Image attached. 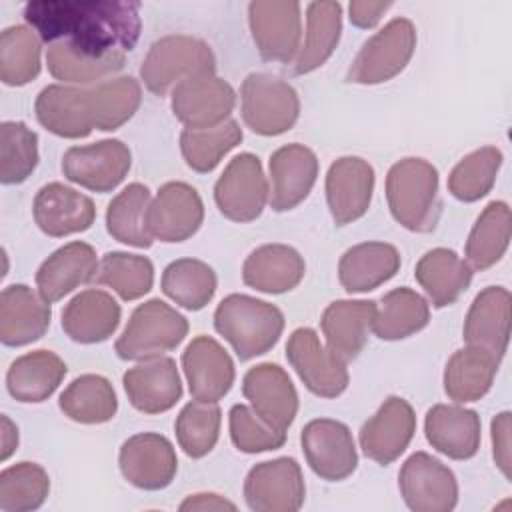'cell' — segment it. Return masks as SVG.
<instances>
[{
  "mask_svg": "<svg viewBox=\"0 0 512 512\" xmlns=\"http://www.w3.org/2000/svg\"><path fill=\"white\" fill-rule=\"evenodd\" d=\"M386 200L394 220L410 232H432L440 218L438 170L424 158H404L386 176Z\"/></svg>",
  "mask_w": 512,
  "mask_h": 512,
  "instance_id": "obj_2",
  "label": "cell"
},
{
  "mask_svg": "<svg viewBox=\"0 0 512 512\" xmlns=\"http://www.w3.org/2000/svg\"><path fill=\"white\" fill-rule=\"evenodd\" d=\"M98 272L96 250L86 242H70L52 252L36 272L38 294L58 302L82 284L94 282Z\"/></svg>",
  "mask_w": 512,
  "mask_h": 512,
  "instance_id": "obj_26",
  "label": "cell"
},
{
  "mask_svg": "<svg viewBox=\"0 0 512 512\" xmlns=\"http://www.w3.org/2000/svg\"><path fill=\"white\" fill-rule=\"evenodd\" d=\"M214 70L216 60L204 40L174 34L150 46L140 66V78L152 94L164 96L172 86L176 88L180 82L200 74H214Z\"/></svg>",
  "mask_w": 512,
  "mask_h": 512,
  "instance_id": "obj_4",
  "label": "cell"
},
{
  "mask_svg": "<svg viewBox=\"0 0 512 512\" xmlns=\"http://www.w3.org/2000/svg\"><path fill=\"white\" fill-rule=\"evenodd\" d=\"M204 204L198 190L186 182H166L148 208V230L160 242H184L198 232Z\"/></svg>",
  "mask_w": 512,
  "mask_h": 512,
  "instance_id": "obj_17",
  "label": "cell"
},
{
  "mask_svg": "<svg viewBox=\"0 0 512 512\" xmlns=\"http://www.w3.org/2000/svg\"><path fill=\"white\" fill-rule=\"evenodd\" d=\"M414 276L432 300V306L444 308L466 292L472 282V268L454 250L434 248L418 260Z\"/></svg>",
  "mask_w": 512,
  "mask_h": 512,
  "instance_id": "obj_34",
  "label": "cell"
},
{
  "mask_svg": "<svg viewBox=\"0 0 512 512\" xmlns=\"http://www.w3.org/2000/svg\"><path fill=\"white\" fill-rule=\"evenodd\" d=\"M492 452L496 466L510 478V412H500L492 420Z\"/></svg>",
  "mask_w": 512,
  "mask_h": 512,
  "instance_id": "obj_53",
  "label": "cell"
},
{
  "mask_svg": "<svg viewBox=\"0 0 512 512\" xmlns=\"http://www.w3.org/2000/svg\"><path fill=\"white\" fill-rule=\"evenodd\" d=\"M64 360L50 350H34L16 358L6 374V388L18 402L48 400L66 376Z\"/></svg>",
  "mask_w": 512,
  "mask_h": 512,
  "instance_id": "obj_35",
  "label": "cell"
},
{
  "mask_svg": "<svg viewBox=\"0 0 512 512\" xmlns=\"http://www.w3.org/2000/svg\"><path fill=\"white\" fill-rule=\"evenodd\" d=\"M214 328L240 360L266 354L282 336L284 314L270 302L246 294L226 296L214 312Z\"/></svg>",
  "mask_w": 512,
  "mask_h": 512,
  "instance_id": "obj_3",
  "label": "cell"
},
{
  "mask_svg": "<svg viewBox=\"0 0 512 512\" xmlns=\"http://www.w3.org/2000/svg\"><path fill=\"white\" fill-rule=\"evenodd\" d=\"M230 438L232 444L246 454L276 450L286 442V432L264 422L250 406L234 404L230 408Z\"/></svg>",
  "mask_w": 512,
  "mask_h": 512,
  "instance_id": "obj_52",
  "label": "cell"
},
{
  "mask_svg": "<svg viewBox=\"0 0 512 512\" xmlns=\"http://www.w3.org/2000/svg\"><path fill=\"white\" fill-rule=\"evenodd\" d=\"M342 32V6L338 2H310L306 8V38L292 64L294 74L320 68L336 50Z\"/></svg>",
  "mask_w": 512,
  "mask_h": 512,
  "instance_id": "obj_37",
  "label": "cell"
},
{
  "mask_svg": "<svg viewBox=\"0 0 512 512\" xmlns=\"http://www.w3.org/2000/svg\"><path fill=\"white\" fill-rule=\"evenodd\" d=\"M374 192V168L358 158L344 156L332 162L326 174V200L336 226L362 218Z\"/></svg>",
  "mask_w": 512,
  "mask_h": 512,
  "instance_id": "obj_21",
  "label": "cell"
},
{
  "mask_svg": "<svg viewBox=\"0 0 512 512\" xmlns=\"http://www.w3.org/2000/svg\"><path fill=\"white\" fill-rule=\"evenodd\" d=\"M94 282L112 288L122 300H138L154 284V266L146 256L108 252L98 264Z\"/></svg>",
  "mask_w": 512,
  "mask_h": 512,
  "instance_id": "obj_45",
  "label": "cell"
},
{
  "mask_svg": "<svg viewBox=\"0 0 512 512\" xmlns=\"http://www.w3.org/2000/svg\"><path fill=\"white\" fill-rule=\"evenodd\" d=\"M270 176V206L276 212L292 210L310 194L318 176V158L304 144L282 146L270 156Z\"/></svg>",
  "mask_w": 512,
  "mask_h": 512,
  "instance_id": "obj_28",
  "label": "cell"
},
{
  "mask_svg": "<svg viewBox=\"0 0 512 512\" xmlns=\"http://www.w3.org/2000/svg\"><path fill=\"white\" fill-rule=\"evenodd\" d=\"M214 200L228 220H256L268 200V182L260 158L250 152L234 156L214 186Z\"/></svg>",
  "mask_w": 512,
  "mask_h": 512,
  "instance_id": "obj_9",
  "label": "cell"
},
{
  "mask_svg": "<svg viewBox=\"0 0 512 512\" xmlns=\"http://www.w3.org/2000/svg\"><path fill=\"white\" fill-rule=\"evenodd\" d=\"M188 388L198 402H218L234 384L230 354L210 336H196L182 354Z\"/></svg>",
  "mask_w": 512,
  "mask_h": 512,
  "instance_id": "obj_22",
  "label": "cell"
},
{
  "mask_svg": "<svg viewBox=\"0 0 512 512\" xmlns=\"http://www.w3.org/2000/svg\"><path fill=\"white\" fill-rule=\"evenodd\" d=\"M132 164L130 148L122 140H100L86 146H72L62 156L64 176L94 192L114 190Z\"/></svg>",
  "mask_w": 512,
  "mask_h": 512,
  "instance_id": "obj_13",
  "label": "cell"
},
{
  "mask_svg": "<svg viewBox=\"0 0 512 512\" xmlns=\"http://www.w3.org/2000/svg\"><path fill=\"white\" fill-rule=\"evenodd\" d=\"M376 316L372 300H336L320 320L326 346L342 360H354L368 342V332Z\"/></svg>",
  "mask_w": 512,
  "mask_h": 512,
  "instance_id": "obj_31",
  "label": "cell"
},
{
  "mask_svg": "<svg viewBox=\"0 0 512 512\" xmlns=\"http://www.w3.org/2000/svg\"><path fill=\"white\" fill-rule=\"evenodd\" d=\"M242 142V128L236 120H226L212 128L190 130L180 134V150L186 164L196 172H212L220 160Z\"/></svg>",
  "mask_w": 512,
  "mask_h": 512,
  "instance_id": "obj_43",
  "label": "cell"
},
{
  "mask_svg": "<svg viewBox=\"0 0 512 512\" xmlns=\"http://www.w3.org/2000/svg\"><path fill=\"white\" fill-rule=\"evenodd\" d=\"M38 166V134L24 122L0 126V180L2 184L24 182Z\"/></svg>",
  "mask_w": 512,
  "mask_h": 512,
  "instance_id": "obj_49",
  "label": "cell"
},
{
  "mask_svg": "<svg viewBox=\"0 0 512 512\" xmlns=\"http://www.w3.org/2000/svg\"><path fill=\"white\" fill-rule=\"evenodd\" d=\"M400 270V252L386 242H362L348 248L338 264L346 292H368L388 282Z\"/></svg>",
  "mask_w": 512,
  "mask_h": 512,
  "instance_id": "obj_33",
  "label": "cell"
},
{
  "mask_svg": "<svg viewBox=\"0 0 512 512\" xmlns=\"http://www.w3.org/2000/svg\"><path fill=\"white\" fill-rule=\"evenodd\" d=\"M18 446V428L16 424H12V420L8 416H2V452L0 458L8 460L10 454L16 450Z\"/></svg>",
  "mask_w": 512,
  "mask_h": 512,
  "instance_id": "obj_56",
  "label": "cell"
},
{
  "mask_svg": "<svg viewBox=\"0 0 512 512\" xmlns=\"http://www.w3.org/2000/svg\"><path fill=\"white\" fill-rule=\"evenodd\" d=\"M162 292L186 310H202L214 298L216 274L202 260L180 258L164 268Z\"/></svg>",
  "mask_w": 512,
  "mask_h": 512,
  "instance_id": "obj_42",
  "label": "cell"
},
{
  "mask_svg": "<svg viewBox=\"0 0 512 512\" xmlns=\"http://www.w3.org/2000/svg\"><path fill=\"white\" fill-rule=\"evenodd\" d=\"M400 494L414 512H450L458 502L454 472L426 452H414L398 474Z\"/></svg>",
  "mask_w": 512,
  "mask_h": 512,
  "instance_id": "obj_10",
  "label": "cell"
},
{
  "mask_svg": "<svg viewBox=\"0 0 512 512\" xmlns=\"http://www.w3.org/2000/svg\"><path fill=\"white\" fill-rule=\"evenodd\" d=\"M424 432L432 448L452 460H468L480 448V416L462 406H432L424 420Z\"/></svg>",
  "mask_w": 512,
  "mask_h": 512,
  "instance_id": "obj_29",
  "label": "cell"
},
{
  "mask_svg": "<svg viewBox=\"0 0 512 512\" xmlns=\"http://www.w3.org/2000/svg\"><path fill=\"white\" fill-rule=\"evenodd\" d=\"M46 64L50 74L56 80L72 82V84H88L100 78H106L108 74L118 72L124 66V56H112L104 60H94L88 56L78 54L72 46L66 42H54L50 44L46 52Z\"/></svg>",
  "mask_w": 512,
  "mask_h": 512,
  "instance_id": "obj_51",
  "label": "cell"
},
{
  "mask_svg": "<svg viewBox=\"0 0 512 512\" xmlns=\"http://www.w3.org/2000/svg\"><path fill=\"white\" fill-rule=\"evenodd\" d=\"M122 476L136 488L162 490L178 470V458L168 438L156 432H142L128 438L118 456Z\"/></svg>",
  "mask_w": 512,
  "mask_h": 512,
  "instance_id": "obj_18",
  "label": "cell"
},
{
  "mask_svg": "<svg viewBox=\"0 0 512 512\" xmlns=\"http://www.w3.org/2000/svg\"><path fill=\"white\" fill-rule=\"evenodd\" d=\"M416 48V28L408 18L390 20L380 32L364 42L346 80L354 84H380L398 76Z\"/></svg>",
  "mask_w": 512,
  "mask_h": 512,
  "instance_id": "obj_7",
  "label": "cell"
},
{
  "mask_svg": "<svg viewBox=\"0 0 512 512\" xmlns=\"http://www.w3.org/2000/svg\"><path fill=\"white\" fill-rule=\"evenodd\" d=\"M120 304L104 290H84L62 310L64 332L80 344L108 340L120 324Z\"/></svg>",
  "mask_w": 512,
  "mask_h": 512,
  "instance_id": "obj_30",
  "label": "cell"
},
{
  "mask_svg": "<svg viewBox=\"0 0 512 512\" xmlns=\"http://www.w3.org/2000/svg\"><path fill=\"white\" fill-rule=\"evenodd\" d=\"M50 492L48 472L34 462H18L0 474V510L30 512L44 504Z\"/></svg>",
  "mask_w": 512,
  "mask_h": 512,
  "instance_id": "obj_46",
  "label": "cell"
},
{
  "mask_svg": "<svg viewBox=\"0 0 512 512\" xmlns=\"http://www.w3.org/2000/svg\"><path fill=\"white\" fill-rule=\"evenodd\" d=\"M414 432L416 416L412 406L400 396H390L378 412L362 424L360 448L370 460L386 466L400 458Z\"/></svg>",
  "mask_w": 512,
  "mask_h": 512,
  "instance_id": "obj_20",
  "label": "cell"
},
{
  "mask_svg": "<svg viewBox=\"0 0 512 512\" xmlns=\"http://www.w3.org/2000/svg\"><path fill=\"white\" fill-rule=\"evenodd\" d=\"M130 404L144 414L170 410L182 396V382L176 362L166 356L144 360L122 376Z\"/></svg>",
  "mask_w": 512,
  "mask_h": 512,
  "instance_id": "obj_24",
  "label": "cell"
},
{
  "mask_svg": "<svg viewBox=\"0 0 512 512\" xmlns=\"http://www.w3.org/2000/svg\"><path fill=\"white\" fill-rule=\"evenodd\" d=\"M52 310L40 294L26 284H12L0 294V340L4 346H26L42 338L50 326Z\"/></svg>",
  "mask_w": 512,
  "mask_h": 512,
  "instance_id": "obj_25",
  "label": "cell"
},
{
  "mask_svg": "<svg viewBox=\"0 0 512 512\" xmlns=\"http://www.w3.org/2000/svg\"><path fill=\"white\" fill-rule=\"evenodd\" d=\"M510 338V292L504 286L484 288L464 320V340L502 360Z\"/></svg>",
  "mask_w": 512,
  "mask_h": 512,
  "instance_id": "obj_27",
  "label": "cell"
},
{
  "mask_svg": "<svg viewBox=\"0 0 512 512\" xmlns=\"http://www.w3.org/2000/svg\"><path fill=\"white\" fill-rule=\"evenodd\" d=\"M186 334V318L170 304L152 298L132 312L114 348L122 360H150L174 350Z\"/></svg>",
  "mask_w": 512,
  "mask_h": 512,
  "instance_id": "obj_5",
  "label": "cell"
},
{
  "mask_svg": "<svg viewBox=\"0 0 512 512\" xmlns=\"http://www.w3.org/2000/svg\"><path fill=\"white\" fill-rule=\"evenodd\" d=\"M32 214L38 228L52 236L62 238L68 234L84 232L94 224L96 208L94 202L60 182L42 186L34 198Z\"/></svg>",
  "mask_w": 512,
  "mask_h": 512,
  "instance_id": "obj_23",
  "label": "cell"
},
{
  "mask_svg": "<svg viewBox=\"0 0 512 512\" xmlns=\"http://www.w3.org/2000/svg\"><path fill=\"white\" fill-rule=\"evenodd\" d=\"M250 408L276 430L286 432L298 412V394L284 368L272 362L250 368L242 380Z\"/></svg>",
  "mask_w": 512,
  "mask_h": 512,
  "instance_id": "obj_19",
  "label": "cell"
},
{
  "mask_svg": "<svg viewBox=\"0 0 512 512\" xmlns=\"http://www.w3.org/2000/svg\"><path fill=\"white\" fill-rule=\"evenodd\" d=\"M304 272V258L294 248L286 244H264L246 258L242 280L258 292L282 294L296 288Z\"/></svg>",
  "mask_w": 512,
  "mask_h": 512,
  "instance_id": "obj_32",
  "label": "cell"
},
{
  "mask_svg": "<svg viewBox=\"0 0 512 512\" xmlns=\"http://www.w3.org/2000/svg\"><path fill=\"white\" fill-rule=\"evenodd\" d=\"M38 122L60 138H86L96 128L94 86H46L34 104Z\"/></svg>",
  "mask_w": 512,
  "mask_h": 512,
  "instance_id": "obj_16",
  "label": "cell"
},
{
  "mask_svg": "<svg viewBox=\"0 0 512 512\" xmlns=\"http://www.w3.org/2000/svg\"><path fill=\"white\" fill-rule=\"evenodd\" d=\"M286 358L304 386L320 398H336L348 386L346 360L324 346L312 328H296L290 334Z\"/></svg>",
  "mask_w": 512,
  "mask_h": 512,
  "instance_id": "obj_8",
  "label": "cell"
},
{
  "mask_svg": "<svg viewBox=\"0 0 512 512\" xmlns=\"http://www.w3.org/2000/svg\"><path fill=\"white\" fill-rule=\"evenodd\" d=\"M40 74V36L28 26H10L0 36V78L24 86Z\"/></svg>",
  "mask_w": 512,
  "mask_h": 512,
  "instance_id": "obj_44",
  "label": "cell"
},
{
  "mask_svg": "<svg viewBox=\"0 0 512 512\" xmlns=\"http://www.w3.org/2000/svg\"><path fill=\"white\" fill-rule=\"evenodd\" d=\"M150 190L144 184H128L106 210V228L108 234L134 248H150L152 234L148 230V208H150Z\"/></svg>",
  "mask_w": 512,
  "mask_h": 512,
  "instance_id": "obj_38",
  "label": "cell"
},
{
  "mask_svg": "<svg viewBox=\"0 0 512 512\" xmlns=\"http://www.w3.org/2000/svg\"><path fill=\"white\" fill-rule=\"evenodd\" d=\"M182 512H212V510H236V506L218 494H194L180 504Z\"/></svg>",
  "mask_w": 512,
  "mask_h": 512,
  "instance_id": "obj_55",
  "label": "cell"
},
{
  "mask_svg": "<svg viewBox=\"0 0 512 512\" xmlns=\"http://www.w3.org/2000/svg\"><path fill=\"white\" fill-rule=\"evenodd\" d=\"M240 98L246 126L260 136H278L288 132L300 114L296 90L272 74L254 72L246 76Z\"/></svg>",
  "mask_w": 512,
  "mask_h": 512,
  "instance_id": "obj_6",
  "label": "cell"
},
{
  "mask_svg": "<svg viewBox=\"0 0 512 512\" xmlns=\"http://www.w3.org/2000/svg\"><path fill=\"white\" fill-rule=\"evenodd\" d=\"M304 496L300 464L288 456L256 464L244 480V498L254 512H296Z\"/></svg>",
  "mask_w": 512,
  "mask_h": 512,
  "instance_id": "obj_11",
  "label": "cell"
},
{
  "mask_svg": "<svg viewBox=\"0 0 512 512\" xmlns=\"http://www.w3.org/2000/svg\"><path fill=\"white\" fill-rule=\"evenodd\" d=\"M222 412L216 402H188L174 424L176 440L190 458L206 456L218 442Z\"/></svg>",
  "mask_w": 512,
  "mask_h": 512,
  "instance_id": "obj_48",
  "label": "cell"
},
{
  "mask_svg": "<svg viewBox=\"0 0 512 512\" xmlns=\"http://www.w3.org/2000/svg\"><path fill=\"white\" fill-rule=\"evenodd\" d=\"M502 152L494 146H482L464 156L448 176V190L462 202H476L484 198L498 176Z\"/></svg>",
  "mask_w": 512,
  "mask_h": 512,
  "instance_id": "obj_47",
  "label": "cell"
},
{
  "mask_svg": "<svg viewBox=\"0 0 512 512\" xmlns=\"http://www.w3.org/2000/svg\"><path fill=\"white\" fill-rule=\"evenodd\" d=\"M60 410L80 424H102L114 418L118 400L112 384L100 374L74 378L60 394Z\"/></svg>",
  "mask_w": 512,
  "mask_h": 512,
  "instance_id": "obj_40",
  "label": "cell"
},
{
  "mask_svg": "<svg viewBox=\"0 0 512 512\" xmlns=\"http://www.w3.org/2000/svg\"><path fill=\"white\" fill-rule=\"evenodd\" d=\"M302 452L312 472L328 482L348 478L358 466L352 432L332 418L310 420L300 434Z\"/></svg>",
  "mask_w": 512,
  "mask_h": 512,
  "instance_id": "obj_14",
  "label": "cell"
},
{
  "mask_svg": "<svg viewBox=\"0 0 512 512\" xmlns=\"http://www.w3.org/2000/svg\"><path fill=\"white\" fill-rule=\"evenodd\" d=\"M498 364L496 356L476 346L454 352L444 370V392L458 404L480 400L490 390Z\"/></svg>",
  "mask_w": 512,
  "mask_h": 512,
  "instance_id": "obj_36",
  "label": "cell"
},
{
  "mask_svg": "<svg viewBox=\"0 0 512 512\" xmlns=\"http://www.w3.org/2000/svg\"><path fill=\"white\" fill-rule=\"evenodd\" d=\"M510 244V208L502 200L490 202L466 240V258L476 270L494 266Z\"/></svg>",
  "mask_w": 512,
  "mask_h": 512,
  "instance_id": "obj_41",
  "label": "cell"
},
{
  "mask_svg": "<svg viewBox=\"0 0 512 512\" xmlns=\"http://www.w3.org/2000/svg\"><path fill=\"white\" fill-rule=\"evenodd\" d=\"M250 32L264 60L290 64L300 52L302 20L298 2L256 0L248 6Z\"/></svg>",
  "mask_w": 512,
  "mask_h": 512,
  "instance_id": "obj_12",
  "label": "cell"
},
{
  "mask_svg": "<svg viewBox=\"0 0 512 512\" xmlns=\"http://www.w3.org/2000/svg\"><path fill=\"white\" fill-rule=\"evenodd\" d=\"M24 18L44 42H66L78 54L104 60L124 56L140 36V4L120 0L28 2Z\"/></svg>",
  "mask_w": 512,
  "mask_h": 512,
  "instance_id": "obj_1",
  "label": "cell"
},
{
  "mask_svg": "<svg viewBox=\"0 0 512 512\" xmlns=\"http://www.w3.org/2000/svg\"><path fill=\"white\" fill-rule=\"evenodd\" d=\"M390 2H366V0H354L348 6L350 22L358 28H372L380 22L382 14L390 8Z\"/></svg>",
  "mask_w": 512,
  "mask_h": 512,
  "instance_id": "obj_54",
  "label": "cell"
},
{
  "mask_svg": "<svg viewBox=\"0 0 512 512\" xmlns=\"http://www.w3.org/2000/svg\"><path fill=\"white\" fill-rule=\"evenodd\" d=\"M96 130L112 132L126 124L140 106L142 90L132 76L104 80L94 86Z\"/></svg>",
  "mask_w": 512,
  "mask_h": 512,
  "instance_id": "obj_50",
  "label": "cell"
},
{
  "mask_svg": "<svg viewBox=\"0 0 512 512\" xmlns=\"http://www.w3.org/2000/svg\"><path fill=\"white\" fill-rule=\"evenodd\" d=\"M430 320L428 302L412 288H394L376 306L372 330L382 340H402L420 332Z\"/></svg>",
  "mask_w": 512,
  "mask_h": 512,
  "instance_id": "obj_39",
  "label": "cell"
},
{
  "mask_svg": "<svg viewBox=\"0 0 512 512\" xmlns=\"http://www.w3.org/2000/svg\"><path fill=\"white\" fill-rule=\"evenodd\" d=\"M236 104L232 86L214 76L200 74L172 90V112L190 130L212 128L228 120Z\"/></svg>",
  "mask_w": 512,
  "mask_h": 512,
  "instance_id": "obj_15",
  "label": "cell"
}]
</instances>
